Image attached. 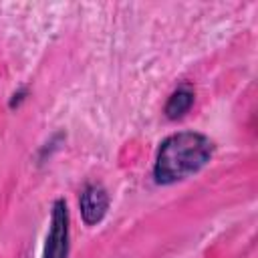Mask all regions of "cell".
Returning a JSON list of instances; mask_svg holds the SVG:
<instances>
[{
	"label": "cell",
	"mask_w": 258,
	"mask_h": 258,
	"mask_svg": "<svg viewBox=\"0 0 258 258\" xmlns=\"http://www.w3.org/2000/svg\"><path fill=\"white\" fill-rule=\"evenodd\" d=\"M214 155V141L198 131H177L165 137L155 153L153 179L159 185H173L208 165Z\"/></svg>",
	"instance_id": "obj_1"
},
{
	"label": "cell",
	"mask_w": 258,
	"mask_h": 258,
	"mask_svg": "<svg viewBox=\"0 0 258 258\" xmlns=\"http://www.w3.org/2000/svg\"><path fill=\"white\" fill-rule=\"evenodd\" d=\"M42 258H69V210L64 200H54L44 238Z\"/></svg>",
	"instance_id": "obj_2"
},
{
	"label": "cell",
	"mask_w": 258,
	"mask_h": 258,
	"mask_svg": "<svg viewBox=\"0 0 258 258\" xmlns=\"http://www.w3.org/2000/svg\"><path fill=\"white\" fill-rule=\"evenodd\" d=\"M81 218L87 226L99 224L109 210V194L101 183H87L79 196Z\"/></svg>",
	"instance_id": "obj_3"
},
{
	"label": "cell",
	"mask_w": 258,
	"mask_h": 258,
	"mask_svg": "<svg viewBox=\"0 0 258 258\" xmlns=\"http://www.w3.org/2000/svg\"><path fill=\"white\" fill-rule=\"evenodd\" d=\"M194 105V91L187 87V85H181L177 87L169 97H167V103L163 107V113L167 119L175 121L179 117H183Z\"/></svg>",
	"instance_id": "obj_4"
},
{
	"label": "cell",
	"mask_w": 258,
	"mask_h": 258,
	"mask_svg": "<svg viewBox=\"0 0 258 258\" xmlns=\"http://www.w3.org/2000/svg\"><path fill=\"white\" fill-rule=\"evenodd\" d=\"M24 95H26V89H20L18 93H14V95H12V101H10V107H12V109L18 107V103L24 99Z\"/></svg>",
	"instance_id": "obj_5"
}]
</instances>
